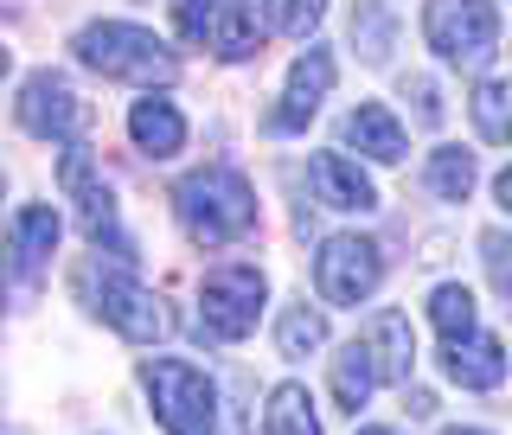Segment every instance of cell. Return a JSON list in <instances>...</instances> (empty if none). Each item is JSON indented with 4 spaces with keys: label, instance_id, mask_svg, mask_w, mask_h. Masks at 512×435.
<instances>
[{
    "label": "cell",
    "instance_id": "6da1fadb",
    "mask_svg": "<svg viewBox=\"0 0 512 435\" xmlns=\"http://www.w3.org/2000/svg\"><path fill=\"white\" fill-rule=\"evenodd\" d=\"M173 212L192 244H237L256 231V186L237 167H199L173 186Z\"/></svg>",
    "mask_w": 512,
    "mask_h": 435
},
{
    "label": "cell",
    "instance_id": "7a4b0ae2",
    "mask_svg": "<svg viewBox=\"0 0 512 435\" xmlns=\"http://www.w3.org/2000/svg\"><path fill=\"white\" fill-rule=\"evenodd\" d=\"M71 52H77V64H90L96 77H116V84H173L180 77L173 45L128 20H90L71 39Z\"/></svg>",
    "mask_w": 512,
    "mask_h": 435
},
{
    "label": "cell",
    "instance_id": "3957f363",
    "mask_svg": "<svg viewBox=\"0 0 512 435\" xmlns=\"http://www.w3.org/2000/svg\"><path fill=\"white\" fill-rule=\"evenodd\" d=\"M141 384H148V404L167 435H212L218 429V384L192 359H148Z\"/></svg>",
    "mask_w": 512,
    "mask_h": 435
},
{
    "label": "cell",
    "instance_id": "277c9868",
    "mask_svg": "<svg viewBox=\"0 0 512 435\" xmlns=\"http://www.w3.org/2000/svg\"><path fill=\"white\" fill-rule=\"evenodd\" d=\"M77 288H84L90 314H96V320H109L122 340H135V346L167 340L173 314L160 308V295H154V288H141L135 276H128V269H103V263H90L84 276H77Z\"/></svg>",
    "mask_w": 512,
    "mask_h": 435
},
{
    "label": "cell",
    "instance_id": "5b68a950",
    "mask_svg": "<svg viewBox=\"0 0 512 435\" xmlns=\"http://www.w3.org/2000/svg\"><path fill=\"white\" fill-rule=\"evenodd\" d=\"M423 39L442 64L480 71V64L493 58V45H500V13H493V0H429Z\"/></svg>",
    "mask_w": 512,
    "mask_h": 435
},
{
    "label": "cell",
    "instance_id": "8992f818",
    "mask_svg": "<svg viewBox=\"0 0 512 435\" xmlns=\"http://www.w3.org/2000/svg\"><path fill=\"white\" fill-rule=\"evenodd\" d=\"M378 282H384V250L372 244V237L340 231V237L320 244V256H314L320 301H333V308H359V301L378 295Z\"/></svg>",
    "mask_w": 512,
    "mask_h": 435
},
{
    "label": "cell",
    "instance_id": "52a82bcc",
    "mask_svg": "<svg viewBox=\"0 0 512 435\" xmlns=\"http://www.w3.org/2000/svg\"><path fill=\"white\" fill-rule=\"evenodd\" d=\"M263 269L256 263H218L212 276L199 282V320L218 333V340H250L256 333V314H263Z\"/></svg>",
    "mask_w": 512,
    "mask_h": 435
},
{
    "label": "cell",
    "instance_id": "ba28073f",
    "mask_svg": "<svg viewBox=\"0 0 512 435\" xmlns=\"http://www.w3.org/2000/svg\"><path fill=\"white\" fill-rule=\"evenodd\" d=\"M173 26H180V39L205 45L218 58H250L256 39H263L250 0H173Z\"/></svg>",
    "mask_w": 512,
    "mask_h": 435
},
{
    "label": "cell",
    "instance_id": "9c48e42d",
    "mask_svg": "<svg viewBox=\"0 0 512 435\" xmlns=\"http://www.w3.org/2000/svg\"><path fill=\"white\" fill-rule=\"evenodd\" d=\"M13 116H20V128L39 135V141H77L84 122H90V109H84V96H77V84L64 71H32L20 84Z\"/></svg>",
    "mask_w": 512,
    "mask_h": 435
},
{
    "label": "cell",
    "instance_id": "30bf717a",
    "mask_svg": "<svg viewBox=\"0 0 512 435\" xmlns=\"http://www.w3.org/2000/svg\"><path fill=\"white\" fill-rule=\"evenodd\" d=\"M327 90H333V52H327V45H308V52L288 64L282 103L263 116V128H269V135H301V128H308V122L320 116Z\"/></svg>",
    "mask_w": 512,
    "mask_h": 435
},
{
    "label": "cell",
    "instance_id": "8fae6325",
    "mask_svg": "<svg viewBox=\"0 0 512 435\" xmlns=\"http://www.w3.org/2000/svg\"><path fill=\"white\" fill-rule=\"evenodd\" d=\"M58 180L77 192V224H84L90 244H109L116 256H128V237H122V218H116V192H109L103 180H90V148H64V167Z\"/></svg>",
    "mask_w": 512,
    "mask_h": 435
},
{
    "label": "cell",
    "instance_id": "7c38bea8",
    "mask_svg": "<svg viewBox=\"0 0 512 435\" xmlns=\"http://www.w3.org/2000/svg\"><path fill=\"white\" fill-rule=\"evenodd\" d=\"M52 250H58V212L52 205H20L13 224H7V237H0V276L32 282L52 263Z\"/></svg>",
    "mask_w": 512,
    "mask_h": 435
},
{
    "label": "cell",
    "instance_id": "4fadbf2b",
    "mask_svg": "<svg viewBox=\"0 0 512 435\" xmlns=\"http://www.w3.org/2000/svg\"><path fill=\"white\" fill-rule=\"evenodd\" d=\"M442 372L461 384V391H500L506 384V346L493 333H461V340L442 346Z\"/></svg>",
    "mask_w": 512,
    "mask_h": 435
},
{
    "label": "cell",
    "instance_id": "5bb4252c",
    "mask_svg": "<svg viewBox=\"0 0 512 435\" xmlns=\"http://www.w3.org/2000/svg\"><path fill=\"white\" fill-rule=\"evenodd\" d=\"M308 186H314V199L327 205V212H372L378 205L372 180H365L346 154H314L308 160Z\"/></svg>",
    "mask_w": 512,
    "mask_h": 435
},
{
    "label": "cell",
    "instance_id": "9a60e30c",
    "mask_svg": "<svg viewBox=\"0 0 512 435\" xmlns=\"http://www.w3.org/2000/svg\"><path fill=\"white\" fill-rule=\"evenodd\" d=\"M340 141H346V148H359V154H372V160H384V167L410 154V135H404V122H397L384 103H359V109H346V122H340Z\"/></svg>",
    "mask_w": 512,
    "mask_h": 435
},
{
    "label": "cell",
    "instance_id": "2e32d148",
    "mask_svg": "<svg viewBox=\"0 0 512 435\" xmlns=\"http://www.w3.org/2000/svg\"><path fill=\"white\" fill-rule=\"evenodd\" d=\"M128 135H135V148L154 154V160L180 154V148H186V116H180V103H167V96H141V103L128 109Z\"/></svg>",
    "mask_w": 512,
    "mask_h": 435
},
{
    "label": "cell",
    "instance_id": "e0dca14e",
    "mask_svg": "<svg viewBox=\"0 0 512 435\" xmlns=\"http://www.w3.org/2000/svg\"><path fill=\"white\" fill-rule=\"evenodd\" d=\"M365 346H372V359H378V372L391 378V384H410V365H416V333H410V320L397 314V308H384L372 327H365Z\"/></svg>",
    "mask_w": 512,
    "mask_h": 435
},
{
    "label": "cell",
    "instance_id": "ac0fdd59",
    "mask_svg": "<svg viewBox=\"0 0 512 435\" xmlns=\"http://www.w3.org/2000/svg\"><path fill=\"white\" fill-rule=\"evenodd\" d=\"M378 384H384V372H378L372 346H365V333H359V340L340 346V359H333V397H340V410L359 416V410H365V397H372Z\"/></svg>",
    "mask_w": 512,
    "mask_h": 435
},
{
    "label": "cell",
    "instance_id": "d6986e66",
    "mask_svg": "<svg viewBox=\"0 0 512 435\" xmlns=\"http://www.w3.org/2000/svg\"><path fill=\"white\" fill-rule=\"evenodd\" d=\"M468 116L480 128V141H500V148H512V77H487V84H474Z\"/></svg>",
    "mask_w": 512,
    "mask_h": 435
},
{
    "label": "cell",
    "instance_id": "ffe728a7",
    "mask_svg": "<svg viewBox=\"0 0 512 435\" xmlns=\"http://www.w3.org/2000/svg\"><path fill=\"white\" fill-rule=\"evenodd\" d=\"M276 346H282V359H308V352H320V346H327V314L308 308V301L282 308V320H276Z\"/></svg>",
    "mask_w": 512,
    "mask_h": 435
},
{
    "label": "cell",
    "instance_id": "44dd1931",
    "mask_svg": "<svg viewBox=\"0 0 512 435\" xmlns=\"http://www.w3.org/2000/svg\"><path fill=\"white\" fill-rule=\"evenodd\" d=\"M423 186L436 192V199L461 205L474 192V154L468 148H436V154H429V167H423Z\"/></svg>",
    "mask_w": 512,
    "mask_h": 435
},
{
    "label": "cell",
    "instance_id": "7402d4cb",
    "mask_svg": "<svg viewBox=\"0 0 512 435\" xmlns=\"http://www.w3.org/2000/svg\"><path fill=\"white\" fill-rule=\"evenodd\" d=\"M269 435H320L308 384H276L269 391Z\"/></svg>",
    "mask_w": 512,
    "mask_h": 435
},
{
    "label": "cell",
    "instance_id": "603a6c76",
    "mask_svg": "<svg viewBox=\"0 0 512 435\" xmlns=\"http://www.w3.org/2000/svg\"><path fill=\"white\" fill-rule=\"evenodd\" d=\"M352 45L365 52V64L391 58V7H384V0H359V7H352Z\"/></svg>",
    "mask_w": 512,
    "mask_h": 435
},
{
    "label": "cell",
    "instance_id": "cb8c5ba5",
    "mask_svg": "<svg viewBox=\"0 0 512 435\" xmlns=\"http://www.w3.org/2000/svg\"><path fill=\"white\" fill-rule=\"evenodd\" d=\"M429 320H436L442 340H461V333H474V295L461 282H442L436 295H429Z\"/></svg>",
    "mask_w": 512,
    "mask_h": 435
},
{
    "label": "cell",
    "instance_id": "d4e9b609",
    "mask_svg": "<svg viewBox=\"0 0 512 435\" xmlns=\"http://www.w3.org/2000/svg\"><path fill=\"white\" fill-rule=\"evenodd\" d=\"M327 13V0H263V26L282 32V39H308Z\"/></svg>",
    "mask_w": 512,
    "mask_h": 435
},
{
    "label": "cell",
    "instance_id": "484cf974",
    "mask_svg": "<svg viewBox=\"0 0 512 435\" xmlns=\"http://www.w3.org/2000/svg\"><path fill=\"white\" fill-rule=\"evenodd\" d=\"M480 256H487V276H493V288H500V301H506V314H512V237L506 231H487V237H480Z\"/></svg>",
    "mask_w": 512,
    "mask_h": 435
},
{
    "label": "cell",
    "instance_id": "4316f807",
    "mask_svg": "<svg viewBox=\"0 0 512 435\" xmlns=\"http://www.w3.org/2000/svg\"><path fill=\"white\" fill-rule=\"evenodd\" d=\"M404 96H416V122L423 128L442 122V103H436V84H429V77H404Z\"/></svg>",
    "mask_w": 512,
    "mask_h": 435
},
{
    "label": "cell",
    "instance_id": "83f0119b",
    "mask_svg": "<svg viewBox=\"0 0 512 435\" xmlns=\"http://www.w3.org/2000/svg\"><path fill=\"white\" fill-rule=\"evenodd\" d=\"M493 192H500V205H506V212H512V167L500 173V180H493Z\"/></svg>",
    "mask_w": 512,
    "mask_h": 435
},
{
    "label": "cell",
    "instance_id": "f1b7e54d",
    "mask_svg": "<svg viewBox=\"0 0 512 435\" xmlns=\"http://www.w3.org/2000/svg\"><path fill=\"white\" fill-rule=\"evenodd\" d=\"M7 64H13V52H7V45H0V77H7Z\"/></svg>",
    "mask_w": 512,
    "mask_h": 435
},
{
    "label": "cell",
    "instance_id": "f546056e",
    "mask_svg": "<svg viewBox=\"0 0 512 435\" xmlns=\"http://www.w3.org/2000/svg\"><path fill=\"white\" fill-rule=\"evenodd\" d=\"M442 435H487V429H442Z\"/></svg>",
    "mask_w": 512,
    "mask_h": 435
},
{
    "label": "cell",
    "instance_id": "4dcf8cb0",
    "mask_svg": "<svg viewBox=\"0 0 512 435\" xmlns=\"http://www.w3.org/2000/svg\"><path fill=\"white\" fill-rule=\"evenodd\" d=\"M359 435H397V429H359Z\"/></svg>",
    "mask_w": 512,
    "mask_h": 435
}]
</instances>
